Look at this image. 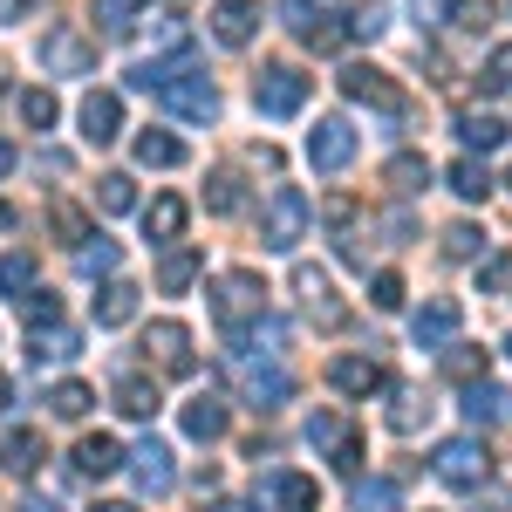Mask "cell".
Here are the masks:
<instances>
[{"mask_svg": "<svg viewBox=\"0 0 512 512\" xmlns=\"http://www.w3.org/2000/svg\"><path fill=\"white\" fill-rule=\"evenodd\" d=\"M212 315L226 321V328H239V321H260V315H267V280L253 274V267L219 274V280H212Z\"/></svg>", "mask_w": 512, "mask_h": 512, "instance_id": "cell-1", "label": "cell"}, {"mask_svg": "<svg viewBox=\"0 0 512 512\" xmlns=\"http://www.w3.org/2000/svg\"><path fill=\"white\" fill-rule=\"evenodd\" d=\"M431 472L444 478V485H465V492H478L485 478H492V451L478 444V431H465V437H444L431 451Z\"/></svg>", "mask_w": 512, "mask_h": 512, "instance_id": "cell-2", "label": "cell"}, {"mask_svg": "<svg viewBox=\"0 0 512 512\" xmlns=\"http://www.w3.org/2000/svg\"><path fill=\"white\" fill-rule=\"evenodd\" d=\"M308 219H315V205L294 192V185H280L267 198V212H260V246H274V253H294L301 233H308Z\"/></svg>", "mask_w": 512, "mask_h": 512, "instance_id": "cell-3", "label": "cell"}, {"mask_svg": "<svg viewBox=\"0 0 512 512\" xmlns=\"http://www.w3.org/2000/svg\"><path fill=\"white\" fill-rule=\"evenodd\" d=\"M41 69L48 76H89L96 69V41L82 35V28H48L41 35Z\"/></svg>", "mask_w": 512, "mask_h": 512, "instance_id": "cell-4", "label": "cell"}, {"mask_svg": "<svg viewBox=\"0 0 512 512\" xmlns=\"http://www.w3.org/2000/svg\"><path fill=\"white\" fill-rule=\"evenodd\" d=\"M158 96L171 103V117H185V123H212V117H219V89H212L205 76H192V69H178Z\"/></svg>", "mask_w": 512, "mask_h": 512, "instance_id": "cell-5", "label": "cell"}, {"mask_svg": "<svg viewBox=\"0 0 512 512\" xmlns=\"http://www.w3.org/2000/svg\"><path fill=\"white\" fill-rule=\"evenodd\" d=\"M280 21H287L301 41H315V48H335V41L349 35V28L335 21V0H287V7H280Z\"/></svg>", "mask_w": 512, "mask_h": 512, "instance_id": "cell-6", "label": "cell"}, {"mask_svg": "<svg viewBox=\"0 0 512 512\" xmlns=\"http://www.w3.org/2000/svg\"><path fill=\"white\" fill-rule=\"evenodd\" d=\"M253 103H260V117H294L308 103V76L280 62V69H267V76L253 82Z\"/></svg>", "mask_w": 512, "mask_h": 512, "instance_id": "cell-7", "label": "cell"}, {"mask_svg": "<svg viewBox=\"0 0 512 512\" xmlns=\"http://www.w3.org/2000/svg\"><path fill=\"white\" fill-rule=\"evenodd\" d=\"M458 321H465V308H458L451 294H437V301H424V308L410 315V342H417V349H451V342H458Z\"/></svg>", "mask_w": 512, "mask_h": 512, "instance_id": "cell-8", "label": "cell"}, {"mask_svg": "<svg viewBox=\"0 0 512 512\" xmlns=\"http://www.w3.org/2000/svg\"><path fill=\"white\" fill-rule=\"evenodd\" d=\"M342 96H349V103H369V110H403V89H396L390 69H376V62H349V69H342Z\"/></svg>", "mask_w": 512, "mask_h": 512, "instance_id": "cell-9", "label": "cell"}, {"mask_svg": "<svg viewBox=\"0 0 512 512\" xmlns=\"http://www.w3.org/2000/svg\"><path fill=\"white\" fill-rule=\"evenodd\" d=\"M349 158H355V123L349 117H321L315 130H308V164H315V171H342Z\"/></svg>", "mask_w": 512, "mask_h": 512, "instance_id": "cell-10", "label": "cell"}, {"mask_svg": "<svg viewBox=\"0 0 512 512\" xmlns=\"http://www.w3.org/2000/svg\"><path fill=\"white\" fill-rule=\"evenodd\" d=\"M144 349L158 355L164 376H192V369H198V362H192V328H185V321H151Z\"/></svg>", "mask_w": 512, "mask_h": 512, "instance_id": "cell-11", "label": "cell"}, {"mask_svg": "<svg viewBox=\"0 0 512 512\" xmlns=\"http://www.w3.org/2000/svg\"><path fill=\"white\" fill-rule=\"evenodd\" d=\"M328 383L342 396H376V390H390V369L376 355H335L328 362Z\"/></svg>", "mask_w": 512, "mask_h": 512, "instance_id": "cell-12", "label": "cell"}, {"mask_svg": "<svg viewBox=\"0 0 512 512\" xmlns=\"http://www.w3.org/2000/svg\"><path fill=\"white\" fill-rule=\"evenodd\" d=\"M294 294H301V308H308L321 328H342V321H349V308L335 301V287H328L321 267H294Z\"/></svg>", "mask_w": 512, "mask_h": 512, "instance_id": "cell-13", "label": "cell"}, {"mask_svg": "<svg viewBox=\"0 0 512 512\" xmlns=\"http://www.w3.org/2000/svg\"><path fill=\"white\" fill-rule=\"evenodd\" d=\"M253 35H260V7L253 0H219L212 7V41L219 48H246Z\"/></svg>", "mask_w": 512, "mask_h": 512, "instance_id": "cell-14", "label": "cell"}, {"mask_svg": "<svg viewBox=\"0 0 512 512\" xmlns=\"http://www.w3.org/2000/svg\"><path fill=\"white\" fill-rule=\"evenodd\" d=\"M117 130H123V103L110 89H89V96H82V137L103 151V144H117Z\"/></svg>", "mask_w": 512, "mask_h": 512, "instance_id": "cell-15", "label": "cell"}, {"mask_svg": "<svg viewBox=\"0 0 512 512\" xmlns=\"http://www.w3.org/2000/svg\"><path fill=\"white\" fill-rule=\"evenodd\" d=\"M458 410H465V424H512V390L506 383H465V403H458Z\"/></svg>", "mask_w": 512, "mask_h": 512, "instance_id": "cell-16", "label": "cell"}, {"mask_svg": "<svg viewBox=\"0 0 512 512\" xmlns=\"http://www.w3.org/2000/svg\"><path fill=\"white\" fill-rule=\"evenodd\" d=\"M41 458H48V451H41V431H28V424H7V431H0V472L28 478Z\"/></svg>", "mask_w": 512, "mask_h": 512, "instance_id": "cell-17", "label": "cell"}, {"mask_svg": "<svg viewBox=\"0 0 512 512\" xmlns=\"http://www.w3.org/2000/svg\"><path fill=\"white\" fill-rule=\"evenodd\" d=\"M130 472H137V485H144V492H171V485H178V465H171V451H164L158 437L130 451Z\"/></svg>", "mask_w": 512, "mask_h": 512, "instance_id": "cell-18", "label": "cell"}, {"mask_svg": "<svg viewBox=\"0 0 512 512\" xmlns=\"http://www.w3.org/2000/svg\"><path fill=\"white\" fill-rule=\"evenodd\" d=\"M267 499H274L280 512H315L321 492H315V478H308V472H274V478H267Z\"/></svg>", "mask_w": 512, "mask_h": 512, "instance_id": "cell-19", "label": "cell"}, {"mask_svg": "<svg viewBox=\"0 0 512 512\" xmlns=\"http://www.w3.org/2000/svg\"><path fill=\"white\" fill-rule=\"evenodd\" d=\"M117 465H123V444H117V437L96 431V437H82V444H76V472L82 478H110Z\"/></svg>", "mask_w": 512, "mask_h": 512, "instance_id": "cell-20", "label": "cell"}, {"mask_svg": "<svg viewBox=\"0 0 512 512\" xmlns=\"http://www.w3.org/2000/svg\"><path fill=\"white\" fill-rule=\"evenodd\" d=\"M458 137H465L472 151H499V144L512 137V123L492 117V110H465V117H458Z\"/></svg>", "mask_w": 512, "mask_h": 512, "instance_id": "cell-21", "label": "cell"}, {"mask_svg": "<svg viewBox=\"0 0 512 512\" xmlns=\"http://www.w3.org/2000/svg\"><path fill=\"white\" fill-rule=\"evenodd\" d=\"M185 219H192V212H185V198H151V212H144V233L158 239V246H171V239L185 233Z\"/></svg>", "mask_w": 512, "mask_h": 512, "instance_id": "cell-22", "label": "cell"}, {"mask_svg": "<svg viewBox=\"0 0 512 512\" xmlns=\"http://www.w3.org/2000/svg\"><path fill=\"white\" fill-rule=\"evenodd\" d=\"M287 396H294V376H287V369H246V403H253V410H274Z\"/></svg>", "mask_w": 512, "mask_h": 512, "instance_id": "cell-23", "label": "cell"}, {"mask_svg": "<svg viewBox=\"0 0 512 512\" xmlns=\"http://www.w3.org/2000/svg\"><path fill=\"white\" fill-rule=\"evenodd\" d=\"M185 437H198V444L226 437V403H219V396H192V403H185Z\"/></svg>", "mask_w": 512, "mask_h": 512, "instance_id": "cell-24", "label": "cell"}, {"mask_svg": "<svg viewBox=\"0 0 512 512\" xmlns=\"http://www.w3.org/2000/svg\"><path fill=\"white\" fill-rule=\"evenodd\" d=\"M130 151H137V164H144V171H171V164H185V144H178L171 130H144Z\"/></svg>", "mask_w": 512, "mask_h": 512, "instance_id": "cell-25", "label": "cell"}, {"mask_svg": "<svg viewBox=\"0 0 512 512\" xmlns=\"http://www.w3.org/2000/svg\"><path fill=\"white\" fill-rule=\"evenodd\" d=\"M198 274H205V260H198L192 246H171V253L158 260V287H164V294H185Z\"/></svg>", "mask_w": 512, "mask_h": 512, "instance_id": "cell-26", "label": "cell"}, {"mask_svg": "<svg viewBox=\"0 0 512 512\" xmlns=\"http://www.w3.org/2000/svg\"><path fill=\"white\" fill-rule=\"evenodd\" d=\"M130 315H137V287H130V280H110V287L96 294V328H123Z\"/></svg>", "mask_w": 512, "mask_h": 512, "instance_id": "cell-27", "label": "cell"}, {"mask_svg": "<svg viewBox=\"0 0 512 512\" xmlns=\"http://www.w3.org/2000/svg\"><path fill=\"white\" fill-rule=\"evenodd\" d=\"M444 185L465 198V205H478V198H492V171H485L478 158H458L451 171H444Z\"/></svg>", "mask_w": 512, "mask_h": 512, "instance_id": "cell-28", "label": "cell"}, {"mask_svg": "<svg viewBox=\"0 0 512 512\" xmlns=\"http://www.w3.org/2000/svg\"><path fill=\"white\" fill-rule=\"evenodd\" d=\"M35 253H7V260H0V294H7V301H28V294H35Z\"/></svg>", "mask_w": 512, "mask_h": 512, "instance_id": "cell-29", "label": "cell"}, {"mask_svg": "<svg viewBox=\"0 0 512 512\" xmlns=\"http://www.w3.org/2000/svg\"><path fill=\"white\" fill-rule=\"evenodd\" d=\"M117 410H123V417H137V424H144V417H158V383L123 376V383H117Z\"/></svg>", "mask_w": 512, "mask_h": 512, "instance_id": "cell-30", "label": "cell"}, {"mask_svg": "<svg viewBox=\"0 0 512 512\" xmlns=\"http://www.w3.org/2000/svg\"><path fill=\"white\" fill-rule=\"evenodd\" d=\"M76 349H82V335H76V328H62V321L35 328V362H69Z\"/></svg>", "mask_w": 512, "mask_h": 512, "instance_id": "cell-31", "label": "cell"}, {"mask_svg": "<svg viewBox=\"0 0 512 512\" xmlns=\"http://www.w3.org/2000/svg\"><path fill=\"white\" fill-rule=\"evenodd\" d=\"M431 417V403H424V390H390V431L396 437H410L417 424Z\"/></svg>", "mask_w": 512, "mask_h": 512, "instance_id": "cell-32", "label": "cell"}, {"mask_svg": "<svg viewBox=\"0 0 512 512\" xmlns=\"http://www.w3.org/2000/svg\"><path fill=\"white\" fill-rule=\"evenodd\" d=\"M444 376H451V383H485V349L451 342V349H444Z\"/></svg>", "mask_w": 512, "mask_h": 512, "instance_id": "cell-33", "label": "cell"}, {"mask_svg": "<svg viewBox=\"0 0 512 512\" xmlns=\"http://www.w3.org/2000/svg\"><path fill=\"white\" fill-rule=\"evenodd\" d=\"M383 178H390L396 192H424V185H431V164L403 151V158H390V164H383Z\"/></svg>", "mask_w": 512, "mask_h": 512, "instance_id": "cell-34", "label": "cell"}, {"mask_svg": "<svg viewBox=\"0 0 512 512\" xmlns=\"http://www.w3.org/2000/svg\"><path fill=\"white\" fill-rule=\"evenodd\" d=\"M239 205H246V198H239V178L233 171H212V178H205V212L226 219V212H239Z\"/></svg>", "mask_w": 512, "mask_h": 512, "instance_id": "cell-35", "label": "cell"}, {"mask_svg": "<svg viewBox=\"0 0 512 512\" xmlns=\"http://www.w3.org/2000/svg\"><path fill=\"white\" fill-rule=\"evenodd\" d=\"M89 403H96V396H89V383H55V390H48V410H55V417H69V424H76V417H89Z\"/></svg>", "mask_w": 512, "mask_h": 512, "instance_id": "cell-36", "label": "cell"}, {"mask_svg": "<svg viewBox=\"0 0 512 512\" xmlns=\"http://www.w3.org/2000/svg\"><path fill=\"white\" fill-rule=\"evenodd\" d=\"M96 205H103V212H130V205H137V185H130L123 171H103V178H96Z\"/></svg>", "mask_w": 512, "mask_h": 512, "instance_id": "cell-37", "label": "cell"}, {"mask_svg": "<svg viewBox=\"0 0 512 512\" xmlns=\"http://www.w3.org/2000/svg\"><path fill=\"white\" fill-rule=\"evenodd\" d=\"M478 82H485V96H506V89H512V41H499V48L485 55Z\"/></svg>", "mask_w": 512, "mask_h": 512, "instance_id": "cell-38", "label": "cell"}, {"mask_svg": "<svg viewBox=\"0 0 512 512\" xmlns=\"http://www.w3.org/2000/svg\"><path fill=\"white\" fill-rule=\"evenodd\" d=\"M355 512H396V485L390 478H355Z\"/></svg>", "mask_w": 512, "mask_h": 512, "instance_id": "cell-39", "label": "cell"}, {"mask_svg": "<svg viewBox=\"0 0 512 512\" xmlns=\"http://www.w3.org/2000/svg\"><path fill=\"white\" fill-rule=\"evenodd\" d=\"M55 117H62V110H55L48 89H21V123H28V130H55Z\"/></svg>", "mask_w": 512, "mask_h": 512, "instance_id": "cell-40", "label": "cell"}, {"mask_svg": "<svg viewBox=\"0 0 512 512\" xmlns=\"http://www.w3.org/2000/svg\"><path fill=\"white\" fill-rule=\"evenodd\" d=\"M117 260H123V253L110 246V239H96V246H76V274H89V280H96V274H117Z\"/></svg>", "mask_w": 512, "mask_h": 512, "instance_id": "cell-41", "label": "cell"}, {"mask_svg": "<svg viewBox=\"0 0 512 512\" xmlns=\"http://www.w3.org/2000/svg\"><path fill=\"white\" fill-rule=\"evenodd\" d=\"M451 28L485 35V28H492V0H451Z\"/></svg>", "mask_w": 512, "mask_h": 512, "instance_id": "cell-42", "label": "cell"}, {"mask_svg": "<svg viewBox=\"0 0 512 512\" xmlns=\"http://www.w3.org/2000/svg\"><path fill=\"white\" fill-rule=\"evenodd\" d=\"M48 226H55V233L69 239V246H89V219H82V212H76V205H69V198H62V205L48 212Z\"/></svg>", "mask_w": 512, "mask_h": 512, "instance_id": "cell-43", "label": "cell"}, {"mask_svg": "<svg viewBox=\"0 0 512 512\" xmlns=\"http://www.w3.org/2000/svg\"><path fill=\"white\" fill-rule=\"evenodd\" d=\"M444 253H451V260H478V253H485V233H478V226H451V233H444Z\"/></svg>", "mask_w": 512, "mask_h": 512, "instance_id": "cell-44", "label": "cell"}, {"mask_svg": "<svg viewBox=\"0 0 512 512\" xmlns=\"http://www.w3.org/2000/svg\"><path fill=\"white\" fill-rule=\"evenodd\" d=\"M21 315H28V328H48V321H62V301H55L48 287H35V294L21 301Z\"/></svg>", "mask_w": 512, "mask_h": 512, "instance_id": "cell-45", "label": "cell"}, {"mask_svg": "<svg viewBox=\"0 0 512 512\" xmlns=\"http://www.w3.org/2000/svg\"><path fill=\"white\" fill-rule=\"evenodd\" d=\"M342 417H328V410H321V417H308V444H315V451H335V444H342Z\"/></svg>", "mask_w": 512, "mask_h": 512, "instance_id": "cell-46", "label": "cell"}, {"mask_svg": "<svg viewBox=\"0 0 512 512\" xmlns=\"http://www.w3.org/2000/svg\"><path fill=\"white\" fill-rule=\"evenodd\" d=\"M369 301H376V308H403V274H390V267H383V274L369 280Z\"/></svg>", "mask_w": 512, "mask_h": 512, "instance_id": "cell-47", "label": "cell"}, {"mask_svg": "<svg viewBox=\"0 0 512 512\" xmlns=\"http://www.w3.org/2000/svg\"><path fill=\"white\" fill-rule=\"evenodd\" d=\"M383 28H390V14H383V7H355V14H349V35H362V41H376Z\"/></svg>", "mask_w": 512, "mask_h": 512, "instance_id": "cell-48", "label": "cell"}, {"mask_svg": "<svg viewBox=\"0 0 512 512\" xmlns=\"http://www.w3.org/2000/svg\"><path fill=\"white\" fill-rule=\"evenodd\" d=\"M328 458H335V472H355V465H362V437H342V444H335V451H328Z\"/></svg>", "mask_w": 512, "mask_h": 512, "instance_id": "cell-49", "label": "cell"}, {"mask_svg": "<svg viewBox=\"0 0 512 512\" xmlns=\"http://www.w3.org/2000/svg\"><path fill=\"white\" fill-rule=\"evenodd\" d=\"M472 499H478V512H512V492H506V485H478Z\"/></svg>", "mask_w": 512, "mask_h": 512, "instance_id": "cell-50", "label": "cell"}, {"mask_svg": "<svg viewBox=\"0 0 512 512\" xmlns=\"http://www.w3.org/2000/svg\"><path fill=\"white\" fill-rule=\"evenodd\" d=\"M103 28H117V35L130 28V0H103Z\"/></svg>", "mask_w": 512, "mask_h": 512, "instance_id": "cell-51", "label": "cell"}, {"mask_svg": "<svg viewBox=\"0 0 512 512\" xmlns=\"http://www.w3.org/2000/svg\"><path fill=\"white\" fill-rule=\"evenodd\" d=\"M512 274V260H506V253H499V260H485V267H478V287H499V280H506Z\"/></svg>", "mask_w": 512, "mask_h": 512, "instance_id": "cell-52", "label": "cell"}, {"mask_svg": "<svg viewBox=\"0 0 512 512\" xmlns=\"http://www.w3.org/2000/svg\"><path fill=\"white\" fill-rule=\"evenodd\" d=\"M28 7H41V0H0V21H21Z\"/></svg>", "mask_w": 512, "mask_h": 512, "instance_id": "cell-53", "label": "cell"}, {"mask_svg": "<svg viewBox=\"0 0 512 512\" xmlns=\"http://www.w3.org/2000/svg\"><path fill=\"white\" fill-rule=\"evenodd\" d=\"M7 171H14V144L0 137V178H7Z\"/></svg>", "mask_w": 512, "mask_h": 512, "instance_id": "cell-54", "label": "cell"}, {"mask_svg": "<svg viewBox=\"0 0 512 512\" xmlns=\"http://www.w3.org/2000/svg\"><path fill=\"white\" fill-rule=\"evenodd\" d=\"M21 512H62V506H55V499H28Z\"/></svg>", "mask_w": 512, "mask_h": 512, "instance_id": "cell-55", "label": "cell"}, {"mask_svg": "<svg viewBox=\"0 0 512 512\" xmlns=\"http://www.w3.org/2000/svg\"><path fill=\"white\" fill-rule=\"evenodd\" d=\"M0 226H14V205H7V198H0Z\"/></svg>", "mask_w": 512, "mask_h": 512, "instance_id": "cell-56", "label": "cell"}, {"mask_svg": "<svg viewBox=\"0 0 512 512\" xmlns=\"http://www.w3.org/2000/svg\"><path fill=\"white\" fill-rule=\"evenodd\" d=\"M96 512H137V506H123V499H110V506H96Z\"/></svg>", "mask_w": 512, "mask_h": 512, "instance_id": "cell-57", "label": "cell"}, {"mask_svg": "<svg viewBox=\"0 0 512 512\" xmlns=\"http://www.w3.org/2000/svg\"><path fill=\"white\" fill-rule=\"evenodd\" d=\"M219 512H253V506H219Z\"/></svg>", "mask_w": 512, "mask_h": 512, "instance_id": "cell-58", "label": "cell"}, {"mask_svg": "<svg viewBox=\"0 0 512 512\" xmlns=\"http://www.w3.org/2000/svg\"><path fill=\"white\" fill-rule=\"evenodd\" d=\"M0 396H7V376H0Z\"/></svg>", "mask_w": 512, "mask_h": 512, "instance_id": "cell-59", "label": "cell"}, {"mask_svg": "<svg viewBox=\"0 0 512 512\" xmlns=\"http://www.w3.org/2000/svg\"><path fill=\"white\" fill-rule=\"evenodd\" d=\"M0 96H7V82H0Z\"/></svg>", "mask_w": 512, "mask_h": 512, "instance_id": "cell-60", "label": "cell"}, {"mask_svg": "<svg viewBox=\"0 0 512 512\" xmlns=\"http://www.w3.org/2000/svg\"><path fill=\"white\" fill-rule=\"evenodd\" d=\"M506 185H512V178H506Z\"/></svg>", "mask_w": 512, "mask_h": 512, "instance_id": "cell-61", "label": "cell"}, {"mask_svg": "<svg viewBox=\"0 0 512 512\" xmlns=\"http://www.w3.org/2000/svg\"><path fill=\"white\" fill-rule=\"evenodd\" d=\"M506 349H512V342H506Z\"/></svg>", "mask_w": 512, "mask_h": 512, "instance_id": "cell-62", "label": "cell"}]
</instances>
